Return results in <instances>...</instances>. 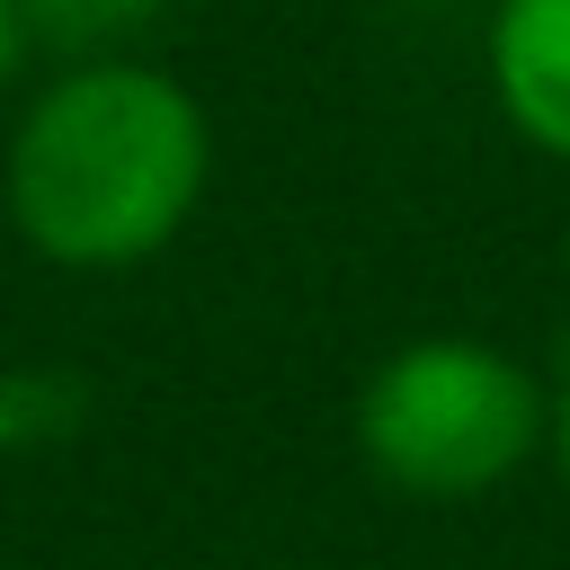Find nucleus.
<instances>
[{
	"mask_svg": "<svg viewBox=\"0 0 570 570\" xmlns=\"http://www.w3.org/2000/svg\"><path fill=\"white\" fill-rule=\"evenodd\" d=\"M214 178V125L160 62L98 53L62 71L9 134V223L45 267L116 276L187 232Z\"/></svg>",
	"mask_w": 570,
	"mask_h": 570,
	"instance_id": "obj_1",
	"label": "nucleus"
},
{
	"mask_svg": "<svg viewBox=\"0 0 570 570\" xmlns=\"http://www.w3.org/2000/svg\"><path fill=\"white\" fill-rule=\"evenodd\" d=\"M561 276H570V223H561Z\"/></svg>",
	"mask_w": 570,
	"mask_h": 570,
	"instance_id": "obj_7",
	"label": "nucleus"
},
{
	"mask_svg": "<svg viewBox=\"0 0 570 570\" xmlns=\"http://www.w3.org/2000/svg\"><path fill=\"white\" fill-rule=\"evenodd\" d=\"M9 62H18V18H9V0H0V80H9Z\"/></svg>",
	"mask_w": 570,
	"mask_h": 570,
	"instance_id": "obj_6",
	"label": "nucleus"
},
{
	"mask_svg": "<svg viewBox=\"0 0 570 570\" xmlns=\"http://www.w3.org/2000/svg\"><path fill=\"white\" fill-rule=\"evenodd\" d=\"M552 463H561V481H570V383L552 392Z\"/></svg>",
	"mask_w": 570,
	"mask_h": 570,
	"instance_id": "obj_5",
	"label": "nucleus"
},
{
	"mask_svg": "<svg viewBox=\"0 0 570 570\" xmlns=\"http://www.w3.org/2000/svg\"><path fill=\"white\" fill-rule=\"evenodd\" d=\"M9 18H18V36L36 27V36H62V45H89L98 53V45L151 27L160 0H9Z\"/></svg>",
	"mask_w": 570,
	"mask_h": 570,
	"instance_id": "obj_4",
	"label": "nucleus"
},
{
	"mask_svg": "<svg viewBox=\"0 0 570 570\" xmlns=\"http://www.w3.org/2000/svg\"><path fill=\"white\" fill-rule=\"evenodd\" d=\"M552 445V392L481 338H410L356 392V454L410 499H481Z\"/></svg>",
	"mask_w": 570,
	"mask_h": 570,
	"instance_id": "obj_2",
	"label": "nucleus"
},
{
	"mask_svg": "<svg viewBox=\"0 0 570 570\" xmlns=\"http://www.w3.org/2000/svg\"><path fill=\"white\" fill-rule=\"evenodd\" d=\"M490 89H499V116L534 151L570 160V0H499Z\"/></svg>",
	"mask_w": 570,
	"mask_h": 570,
	"instance_id": "obj_3",
	"label": "nucleus"
}]
</instances>
